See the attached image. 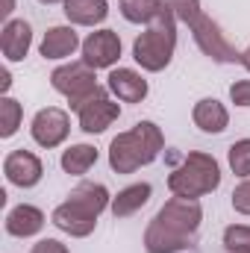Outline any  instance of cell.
I'll return each instance as SVG.
<instances>
[{
    "instance_id": "14",
    "label": "cell",
    "mask_w": 250,
    "mask_h": 253,
    "mask_svg": "<svg viewBox=\"0 0 250 253\" xmlns=\"http://www.w3.org/2000/svg\"><path fill=\"white\" fill-rule=\"evenodd\" d=\"M44 227V212L39 206H30V203H18L15 209H9L6 215V233L15 236V239H30L36 233H42Z\"/></svg>"
},
{
    "instance_id": "17",
    "label": "cell",
    "mask_w": 250,
    "mask_h": 253,
    "mask_svg": "<svg viewBox=\"0 0 250 253\" xmlns=\"http://www.w3.org/2000/svg\"><path fill=\"white\" fill-rule=\"evenodd\" d=\"M62 6H65V18L71 24H80V27L103 24L106 15H109L106 0H65Z\"/></svg>"
},
{
    "instance_id": "5",
    "label": "cell",
    "mask_w": 250,
    "mask_h": 253,
    "mask_svg": "<svg viewBox=\"0 0 250 253\" xmlns=\"http://www.w3.org/2000/svg\"><path fill=\"white\" fill-rule=\"evenodd\" d=\"M218 186H221V165L215 156L200 153V150H191L168 177L171 194L186 197V200H197V197L215 191Z\"/></svg>"
},
{
    "instance_id": "13",
    "label": "cell",
    "mask_w": 250,
    "mask_h": 253,
    "mask_svg": "<svg viewBox=\"0 0 250 253\" xmlns=\"http://www.w3.org/2000/svg\"><path fill=\"white\" fill-rule=\"evenodd\" d=\"M30 44H33V27L21 18L15 21H6L3 24V33H0V50L6 56V62H21L27 53H30Z\"/></svg>"
},
{
    "instance_id": "24",
    "label": "cell",
    "mask_w": 250,
    "mask_h": 253,
    "mask_svg": "<svg viewBox=\"0 0 250 253\" xmlns=\"http://www.w3.org/2000/svg\"><path fill=\"white\" fill-rule=\"evenodd\" d=\"M165 6H168V9L174 12V18L183 21V24H194V21L203 15L200 0H165Z\"/></svg>"
},
{
    "instance_id": "23",
    "label": "cell",
    "mask_w": 250,
    "mask_h": 253,
    "mask_svg": "<svg viewBox=\"0 0 250 253\" xmlns=\"http://www.w3.org/2000/svg\"><path fill=\"white\" fill-rule=\"evenodd\" d=\"M224 248L230 253H250V227L248 224H233L224 230Z\"/></svg>"
},
{
    "instance_id": "26",
    "label": "cell",
    "mask_w": 250,
    "mask_h": 253,
    "mask_svg": "<svg viewBox=\"0 0 250 253\" xmlns=\"http://www.w3.org/2000/svg\"><path fill=\"white\" fill-rule=\"evenodd\" d=\"M230 100L236 106H250V80H239L230 85Z\"/></svg>"
},
{
    "instance_id": "25",
    "label": "cell",
    "mask_w": 250,
    "mask_h": 253,
    "mask_svg": "<svg viewBox=\"0 0 250 253\" xmlns=\"http://www.w3.org/2000/svg\"><path fill=\"white\" fill-rule=\"evenodd\" d=\"M233 209L242 212V215H250V180H245L242 186H236V191H233Z\"/></svg>"
},
{
    "instance_id": "16",
    "label": "cell",
    "mask_w": 250,
    "mask_h": 253,
    "mask_svg": "<svg viewBox=\"0 0 250 253\" xmlns=\"http://www.w3.org/2000/svg\"><path fill=\"white\" fill-rule=\"evenodd\" d=\"M191 118H194V124L200 126L203 132H224L227 124H230V112H227V106H224L221 100H215V97H203V100H197L194 109H191Z\"/></svg>"
},
{
    "instance_id": "22",
    "label": "cell",
    "mask_w": 250,
    "mask_h": 253,
    "mask_svg": "<svg viewBox=\"0 0 250 253\" xmlns=\"http://www.w3.org/2000/svg\"><path fill=\"white\" fill-rule=\"evenodd\" d=\"M227 159H230V168H233V174H239V177L250 180V138L236 141V144L230 147Z\"/></svg>"
},
{
    "instance_id": "3",
    "label": "cell",
    "mask_w": 250,
    "mask_h": 253,
    "mask_svg": "<svg viewBox=\"0 0 250 253\" xmlns=\"http://www.w3.org/2000/svg\"><path fill=\"white\" fill-rule=\"evenodd\" d=\"M162 147H165L162 129L153 121H141L132 129H126V132L112 138V144H109V165L118 174H132V171L150 165L162 153Z\"/></svg>"
},
{
    "instance_id": "19",
    "label": "cell",
    "mask_w": 250,
    "mask_h": 253,
    "mask_svg": "<svg viewBox=\"0 0 250 253\" xmlns=\"http://www.w3.org/2000/svg\"><path fill=\"white\" fill-rule=\"evenodd\" d=\"M165 9V0H121V15L129 24H153Z\"/></svg>"
},
{
    "instance_id": "2",
    "label": "cell",
    "mask_w": 250,
    "mask_h": 253,
    "mask_svg": "<svg viewBox=\"0 0 250 253\" xmlns=\"http://www.w3.org/2000/svg\"><path fill=\"white\" fill-rule=\"evenodd\" d=\"M106 206H112V197H109L106 186H100V183H80L68 194V200L53 209L50 221L62 233L74 236V239H83V236H88L97 227V218H100V212Z\"/></svg>"
},
{
    "instance_id": "21",
    "label": "cell",
    "mask_w": 250,
    "mask_h": 253,
    "mask_svg": "<svg viewBox=\"0 0 250 253\" xmlns=\"http://www.w3.org/2000/svg\"><path fill=\"white\" fill-rule=\"evenodd\" d=\"M21 118H24L21 103L12 100V97H3V100H0V135H3V138L15 135L18 126H21Z\"/></svg>"
},
{
    "instance_id": "8",
    "label": "cell",
    "mask_w": 250,
    "mask_h": 253,
    "mask_svg": "<svg viewBox=\"0 0 250 253\" xmlns=\"http://www.w3.org/2000/svg\"><path fill=\"white\" fill-rule=\"evenodd\" d=\"M30 132H33V138H36L39 147H47V150L50 147H59L65 138H68V132H71V118H68V112H62V109L47 106V109H42L33 118Z\"/></svg>"
},
{
    "instance_id": "9",
    "label": "cell",
    "mask_w": 250,
    "mask_h": 253,
    "mask_svg": "<svg viewBox=\"0 0 250 253\" xmlns=\"http://www.w3.org/2000/svg\"><path fill=\"white\" fill-rule=\"evenodd\" d=\"M121 59V39L115 30H97L83 42V62L88 68H112Z\"/></svg>"
},
{
    "instance_id": "20",
    "label": "cell",
    "mask_w": 250,
    "mask_h": 253,
    "mask_svg": "<svg viewBox=\"0 0 250 253\" xmlns=\"http://www.w3.org/2000/svg\"><path fill=\"white\" fill-rule=\"evenodd\" d=\"M97 162V150L91 147V144H74V147H68L62 153V168L65 174H85L91 165Z\"/></svg>"
},
{
    "instance_id": "1",
    "label": "cell",
    "mask_w": 250,
    "mask_h": 253,
    "mask_svg": "<svg viewBox=\"0 0 250 253\" xmlns=\"http://www.w3.org/2000/svg\"><path fill=\"white\" fill-rule=\"evenodd\" d=\"M203 221V209L197 200L186 197H174L168 200L156 218L150 221V227L144 230V251L147 253H177L191 245V239L197 236Z\"/></svg>"
},
{
    "instance_id": "28",
    "label": "cell",
    "mask_w": 250,
    "mask_h": 253,
    "mask_svg": "<svg viewBox=\"0 0 250 253\" xmlns=\"http://www.w3.org/2000/svg\"><path fill=\"white\" fill-rule=\"evenodd\" d=\"M12 9H15V0H3V9H0V15L6 18V21H12L9 15H12Z\"/></svg>"
},
{
    "instance_id": "7",
    "label": "cell",
    "mask_w": 250,
    "mask_h": 253,
    "mask_svg": "<svg viewBox=\"0 0 250 253\" xmlns=\"http://www.w3.org/2000/svg\"><path fill=\"white\" fill-rule=\"evenodd\" d=\"M191 27V36H194V44L209 56V59H215V62H242V53L224 39V33H221V27L209 18V15H200L194 24H188Z\"/></svg>"
},
{
    "instance_id": "29",
    "label": "cell",
    "mask_w": 250,
    "mask_h": 253,
    "mask_svg": "<svg viewBox=\"0 0 250 253\" xmlns=\"http://www.w3.org/2000/svg\"><path fill=\"white\" fill-rule=\"evenodd\" d=\"M0 80H3V83H0V85H3V91H9V85H12V77H9V71H6V68H3Z\"/></svg>"
},
{
    "instance_id": "31",
    "label": "cell",
    "mask_w": 250,
    "mask_h": 253,
    "mask_svg": "<svg viewBox=\"0 0 250 253\" xmlns=\"http://www.w3.org/2000/svg\"><path fill=\"white\" fill-rule=\"evenodd\" d=\"M39 3H47L50 6V3H65V0H39Z\"/></svg>"
},
{
    "instance_id": "18",
    "label": "cell",
    "mask_w": 250,
    "mask_h": 253,
    "mask_svg": "<svg viewBox=\"0 0 250 253\" xmlns=\"http://www.w3.org/2000/svg\"><path fill=\"white\" fill-rule=\"evenodd\" d=\"M150 194H153L150 183H132V186L121 189L112 197V206H109V209H112L115 218H129V215H135V212L150 200Z\"/></svg>"
},
{
    "instance_id": "11",
    "label": "cell",
    "mask_w": 250,
    "mask_h": 253,
    "mask_svg": "<svg viewBox=\"0 0 250 253\" xmlns=\"http://www.w3.org/2000/svg\"><path fill=\"white\" fill-rule=\"evenodd\" d=\"M77 115H80V126L85 132H103L112 121H118L121 106L109 97V88H100L88 103H83L77 109Z\"/></svg>"
},
{
    "instance_id": "15",
    "label": "cell",
    "mask_w": 250,
    "mask_h": 253,
    "mask_svg": "<svg viewBox=\"0 0 250 253\" xmlns=\"http://www.w3.org/2000/svg\"><path fill=\"white\" fill-rule=\"evenodd\" d=\"M77 47H83V44H80V36L74 27H50L44 33L39 50L44 59H68V56H74Z\"/></svg>"
},
{
    "instance_id": "27",
    "label": "cell",
    "mask_w": 250,
    "mask_h": 253,
    "mask_svg": "<svg viewBox=\"0 0 250 253\" xmlns=\"http://www.w3.org/2000/svg\"><path fill=\"white\" fill-rule=\"evenodd\" d=\"M30 253H68V248H65L62 242H56V239H42Z\"/></svg>"
},
{
    "instance_id": "12",
    "label": "cell",
    "mask_w": 250,
    "mask_h": 253,
    "mask_svg": "<svg viewBox=\"0 0 250 253\" xmlns=\"http://www.w3.org/2000/svg\"><path fill=\"white\" fill-rule=\"evenodd\" d=\"M106 88L121 103H141L147 97V80L138 71H132V68H115L106 77Z\"/></svg>"
},
{
    "instance_id": "4",
    "label": "cell",
    "mask_w": 250,
    "mask_h": 253,
    "mask_svg": "<svg viewBox=\"0 0 250 253\" xmlns=\"http://www.w3.org/2000/svg\"><path fill=\"white\" fill-rule=\"evenodd\" d=\"M174 50H177V18H174L171 9H165L132 42V59L141 65L144 71L156 74V71H165L171 65Z\"/></svg>"
},
{
    "instance_id": "10",
    "label": "cell",
    "mask_w": 250,
    "mask_h": 253,
    "mask_svg": "<svg viewBox=\"0 0 250 253\" xmlns=\"http://www.w3.org/2000/svg\"><path fill=\"white\" fill-rule=\"evenodd\" d=\"M3 174H6V180H9L12 186H18V189H33V186L42 183L44 165H42V159H39L36 153H30V150H12V153L3 159Z\"/></svg>"
},
{
    "instance_id": "30",
    "label": "cell",
    "mask_w": 250,
    "mask_h": 253,
    "mask_svg": "<svg viewBox=\"0 0 250 253\" xmlns=\"http://www.w3.org/2000/svg\"><path fill=\"white\" fill-rule=\"evenodd\" d=\"M242 65L250 71V47H248V50H242Z\"/></svg>"
},
{
    "instance_id": "6",
    "label": "cell",
    "mask_w": 250,
    "mask_h": 253,
    "mask_svg": "<svg viewBox=\"0 0 250 253\" xmlns=\"http://www.w3.org/2000/svg\"><path fill=\"white\" fill-rule=\"evenodd\" d=\"M50 85L71 100V109H80L83 103H88L100 91L94 68H88L85 62H68L62 68H56L50 74Z\"/></svg>"
}]
</instances>
